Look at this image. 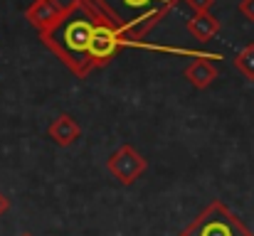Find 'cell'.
<instances>
[{
    "label": "cell",
    "mask_w": 254,
    "mask_h": 236,
    "mask_svg": "<svg viewBox=\"0 0 254 236\" xmlns=\"http://www.w3.org/2000/svg\"><path fill=\"white\" fill-rule=\"evenodd\" d=\"M22 236H32V234H22Z\"/></svg>",
    "instance_id": "obj_13"
},
{
    "label": "cell",
    "mask_w": 254,
    "mask_h": 236,
    "mask_svg": "<svg viewBox=\"0 0 254 236\" xmlns=\"http://www.w3.org/2000/svg\"><path fill=\"white\" fill-rule=\"evenodd\" d=\"M180 236H254L227 204L212 202L207 204L183 232Z\"/></svg>",
    "instance_id": "obj_3"
},
{
    "label": "cell",
    "mask_w": 254,
    "mask_h": 236,
    "mask_svg": "<svg viewBox=\"0 0 254 236\" xmlns=\"http://www.w3.org/2000/svg\"><path fill=\"white\" fill-rule=\"evenodd\" d=\"M101 17L104 12L94 5V0H72L64 5L62 17L50 30L40 32V40L57 59H62L69 72L86 79L94 72L89 62V47Z\"/></svg>",
    "instance_id": "obj_1"
},
{
    "label": "cell",
    "mask_w": 254,
    "mask_h": 236,
    "mask_svg": "<svg viewBox=\"0 0 254 236\" xmlns=\"http://www.w3.org/2000/svg\"><path fill=\"white\" fill-rule=\"evenodd\" d=\"M217 77H220L217 67H215L210 59H205V57H200V59H195L192 64L185 67V79H188L195 89H207V86H212V81Z\"/></svg>",
    "instance_id": "obj_8"
},
{
    "label": "cell",
    "mask_w": 254,
    "mask_h": 236,
    "mask_svg": "<svg viewBox=\"0 0 254 236\" xmlns=\"http://www.w3.org/2000/svg\"><path fill=\"white\" fill-rule=\"evenodd\" d=\"M185 5L192 12H210V7L215 5V0H185Z\"/></svg>",
    "instance_id": "obj_10"
},
{
    "label": "cell",
    "mask_w": 254,
    "mask_h": 236,
    "mask_svg": "<svg viewBox=\"0 0 254 236\" xmlns=\"http://www.w3.org/2000/svg\"><path fill=\"white\" fill-rule=\"evenodd\" d=\"M47 136L57 143V145H62V148H67V145H72V143H77L79 141V136H82V128H79V123L69 116V113H60L52 123H50V128H47Z\"/></svg>",
    "instance_id": "obj_6"
},
{
    "label": "cell",
    "mask_w": 254,
    "mask_h": 236,
    "mask_svg": "<svg viewBox=\"0 0 254 236\" xmlns=\"http://www.w3.org/2000/svg\"><path fill=\"white\" fill-rule=\"evenodd\" d=\"M180 0H94V5L133 42L158 27Z\"/></svg>",
    "instance_id": "obj_2"
},
{
    "label": "cell",
    "mask_w": 254,
    "mask_h": 236,
    "mask_svg": "<svg viewBox=\"0 0 254 236\" xmlns=\"http://www.w3.org/2000/svg\"><path fill=\"white\" fill-rule=\"evenodd\" d=\"M220 20L212 12H192V17L188 20V32L197 40V42H210L212 37H217L220 32Z\"/></svg>",
    "instance_id": "obj_7"
},
{
    "label": "cell",
    "mask_w": 254,
    "mask_h": 236,
    "mask_svg": "<svg viewBox=\"0 0 254 236\" xmlns=\"http://www.w3.org/2000/svg\"><path fill=\"white\" fill-rule=\"evenodd\" d=\"M148 162L133 145H121L116 148L111 155L106 157V170L114 180H119L121 185H133L143 172H146Z\"/></svg>",
    "instance_id": "obj_4"
},
{
    "label": "cell",
    "mask_w": 254,
    "mask_h": 236,
    "mask_svg": "<svg viewBox=\"0 0 254 236\" xmlns=\"http://www.w3.org/2000/svg\"><path fill=\"white\" fill-rule=\"evenodd\" d=\"M235 67L245 79L254 81V42L245 45L237 54H235Z\"/></svg>",
    "instance_id": "obj_9"
},
{
    "label": "cell",
    "mask_w": 254,
    "mask_h": 236,
    "mask_svg": "<svg viewBox=\"0 0 254 236\" xmlns=\"http://www.w3.org/2000/svg\"><path fill=\"white\" fill-rule=\"evenodd\" d=\"M7 209H10V199H7V197H5V194L0 192V217H2V214H5Z\"/></svg>",
    "instance_id": "obj_12"
},
{
    "label": "cell",
    "mask_w": 254,
    "mask_h": 236,
    "mask_svg": "<svg viewBox=\"0 0 254 236\" xmlns=\"http://www.w3.org/2000/svg\"><path fill=\"white\" fill-rule=\"evenodd\" d=\"M240 12L254 22V0H240Z\"/></svg>",
    "instance_id": "obj_11"
},
{
    "label": "cell",
    "mask_w": 254,
    "mask_h": 236,
    "mask_svg": "<svg viewBox=\"0 0 254 236\" xmlns=\"http://www.w3.org/2000/svg\"><path fill=\"white\" fill-rule=\"evenodd\" d=\"M64 12V2L62 0H35L27 10H25V20L37 30L45 32L50 30Z\"/></svg>",
    "instance_id": "obj_5"
}]
</instances>
